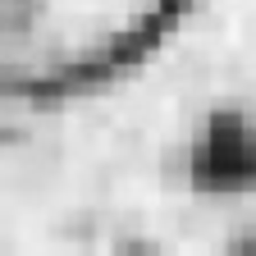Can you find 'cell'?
<instances>
[{
  "label": "cell",
  "instance_id": "cell-1",
  "mask_svg": "<svg viewBox=\"0 0 256 256\" xmlns=\"http://www.w3.org/2000/svg\"><path fill=\"white\" fill-rule=\"evenodd\" d=\"M192 178L206 192H242L256 183V124L215 114L192 146Z\"/></svg>",
  "mask_w": 256,
  "mask_h": 256
}]
</instances>
